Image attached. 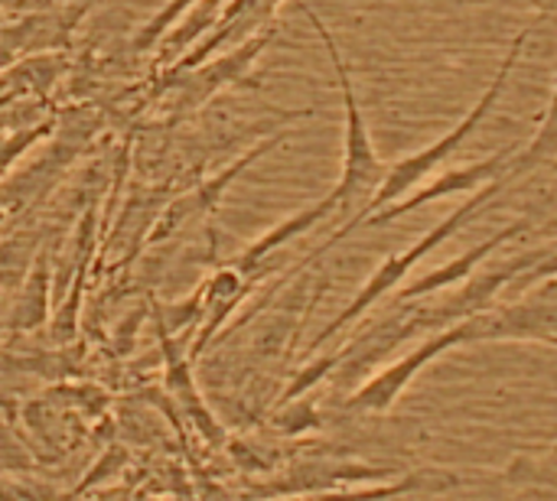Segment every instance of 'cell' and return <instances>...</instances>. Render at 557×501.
<instances>
[{
	"instance_id": "6da1fadb",
	"label": "cell",
	"mask_w": 557,
	"mask_h": 501,
	"mask_svg": "<svg viewBox=\"0 0 557 501\" xmlns=\"http://www.w3.org/2000/svg\"><path fill=\"white\" fill-rule=\"evenodd\" d=\"M529 36H532V29H522L516 39H512V46H509V52H506V59L499 62V68H496V75H493V82L486 85V91L480 95V101L473 104V111L454 127V130H447L441 140H434V143H428V147H421L418 153H411V156H405V160H398L395 166H388L385 170V176H382V183H379V189L372 192V199L352 215V218H346L317 251H310L307 254V261L304 264H310V261H317V258H323L330 248H336L343 238H349L356 228H362V222L372 215V212H379V209H385V205H392V202H398L405 192H411L414 186H421L431 173H437L450 156H457V150L473 137V130L486 121V114L493 111V104L499 101V95H503V88L509 85V78H512V72H516V65H519V59H522V49H525V42H529Z\"/></svg>"
},
{
	"instance_id": "7a4b0ae2",
	"label": "cell",
	"mask_w": 557,
	"mask_h": 501,
	"mask_svg": "<svg viewBox=\"0 0 557 501\" xmlns=\"http://www.w3.org/2000/svg\"><path fill=\"white\" fill-rule=\"evenodd\" d=\"M512 179L506 176V173H499V176H493L486 186H480V189H473V196L460 205V209H454L444 222H437L428 235H421L408 251H398V254H392V258H385L375 271H372V277L359 287V293L346 303V310L333 320V323H326L313 339H310V346H307V355H313L317 349H323L330 339H336L349 323H356V320H362L372 306H379L388 293H395L401 284H405V277L421 264V261H428L441 245H447L454 235H460L470 222H476L490 205H493V199L509 186Z\"/></svg>"
},
{
	"instance_id": "3957f363",
	"label": "cell",
	"mask_w": 557,
	"mask_h": 501,
	"mask_svg": "<svg viewBox=\"0 0 557 501\" xmlns=\"http://www.w3.org/2000/svg\"><path fill=\"white\" fill-rule=\"evenodd\" d=\"M310 26L317 29V36L323 39L326 52H330V62L336 68V85H339V95H343V111H346V124H343V173H339V183L333 186V199L339 205V215L352 218L369 199L372 192L379 189L382 176H385V163L375 150V140H372V130L366 124V114H362V104H359V95H356V85H352V75H349V65L336 46V36L330 33V26L310 10L304 7Z\"/></svg>"
},
{
	"instance_id": "277c9868",
	"label": "cell",
	"mask_w": 557,
	"mask_h": 501,
	"mask_svg": "<svg viewBox=\"0 0 557 501\" xmlns=\"http://www.w3.org/2000/svg\"><path fill=\"white\" fill-rule=\"evenodd\" d=\"M473 342H490V329H486V310L473 313L460 323H450L437 333H428L424 342L418 349H411L408 355L388 362L382 372H375L372 378H366L349 398H346V411H359V414H388L398 398L411 388V381L441 355H447L450 349L460 346H473Z\"/></svg>"
},
{
	"instance_id": "5b68a950",
	"label": "cell",
	"mask_w": 557,
	"mask_h": 501,
	"mask_svg": "<svg viewBox=\"0 0 557 501\" xmlns=\"http://www.w3.org/2000/svg\"><path fill=\"white\" fill-rule=\"evenodd\" d=\"M509 156H512V150H499V153H493V156H486L480 163H467V166H457V170L431 173L421 186H414V192L408 199L401 196L398 202L372 212L362 225H388V222H395V218H401V215H408V212H414V209H421L428 202H437V199H447V196H457V192H473V189L486 186L493 176H499L506 170Z\"/></svg>"
},
{
	"instance_id": "8992f818",
	"label": "cell",
	"mask_w": 557,
	"mask_h": 501,
	"mask_svg": "<svg viewBox=\"0 0 557 501\" xmlns=\"http://www.w3.org/2000/svg\"><path fill=\"white\" fill-rule=\"evenodd\" d=\"M274 39V23L245 36L242 42H232L228 52L215 55V59H206L202 65L189 68L193 72V101H206L212 98L215 91L222 88H232V85H248L245 78L251 75L258 55L268 49V42Z\"/></svg>"
},
{
	"instance_id": "52a82bcc",
	"label": "cell",
	"mask_w": 557,
	"mask_h": 501,
	"mask_svg": "<svg viewBox=\"0 0 557 501\" xmlns=\"http://www.w3.org/2000/svg\"><path fill=\"white\" fill-rule=\"evenodd\" d=\"M287 140V124L284 127H277V134L274 137H268V140H261L258 147H251L248 153H242L238 156V163H232L222 176H215V179H209V183H202L199 189H193L189 196H183V199H176L170 209H166V215H163V222L157 225V231H153V238L160 241V238H170V231L173 228H180V225H186L193 215H202V212H212V205L225 196V189L232 186V179H238L255 160H261L264 153H271L274 147H281Z\"/></svg>"
},
{
	"instance_id": "ba28073f",
	"label": "cell",
	"mask_w": 557,
	"mask_h": 501,
	"mask_svg": "<svg viewBox=\"0 0 557 501\" xmlns=\"http://www.w3.org/2000/svg\"><path fill=\"white\" fill-rule=\"evenodd\" d=\"M529 218H519V222H512V225H506L503 231H496L493 238H486L483 245H473L467 254H460L457 261H450V264H444V267H437V271H428V274H421L418 280H411V284H405L401 290H395V303H414V300H424V297H431V293H441V290H450V287H457V284H463L476 267H483L486 261H490V254L496 251V248H503L506 241H512V238H519L522 231H529Z\"/></svg>"
},
{
	"instance_id": "9c48e42d",
	"label": "cell",
	"mask_w": 557,
	"mask_h": 501,
	"mask_svg": "<svg viewBox=\"0 0 557 501\" xmlns=\"http://www.w3.org/2000/svg\"><path fill=\"white\" fill-rule=\"evenodd\" d=\"M486 329L490 342L496 339H539L545 342L548 336H557V300L542 290L529 300L506 303V306H490L486 310Z\"/></svg>"
},
{
	"instance_id": "30bf717a",
	"label": "cell",
	"mask_w": 557,
	"mask_h": 501,
	"mask_svg": "<svg viewBox=\"0 0 557 501\" xmlns=\"http://www.w3.org/2000/svg\"><path fill=\"white\" fill-rule=\"evenodd\" d=\"M333 212H339V205H336V199H333V192L330 196H323L320 202H313V205H307V209H300L297 215H290V218H284L281 225H274V228H268L261 238H255L238 258H235V271H242L245 277H258L261 274V264L277 251V248H284L287 241H294V238H300V235H307V231H313L320 222H326Z\"/></svg>"
},
{
	"instance_id": "8fae6325",
	"label": "cell",
	"mask_w": 557,
	"mask_h": 501,
	"mask_svg": "<svg viewBox=\"0 0 557 501\" xmlns=\"http://www.w3.org/2000/svg\"><path fill=\"white\" fill-rule=\"evenodd\" d=\"M160 355H163V365H166V388L180 398L183 411L193 417V424L199 427V434L206 440H219L222 437V427L215 424L212 411L202 404V394L193 381V372H189V359L180 352L176 339L166 333V326L160 323Z\"/></svg>"
},
{
	"instance_id": "7c38bea8",
	"label": "cell",
	"mask_w": 557,
	"mask_h": 501,
	"mask_svg": "<svg viewBox=\"0 0 557 501\" xmlns=\"http://www.w3.org/2000/svg\"><path fill=\"white\" fill-rule=\"evenodd\" d=\"M557 153V78H555V91H552V98H548V108H545V117H542V124H539V134L532 137V143L529 147H522V150H512V156H509V163H506V176L516 183V179H522L525 173H532L535 166H542L545 160H552Z\"/></svg>"
},
{
	"instance_id": "4fadbf2b",
	"label": "cell",
	"mask_w": 557,
	"mask_h": 501,
	"mask_svg": "<svg viewBox=\"0 0 557 501\" xmlns=\"http://www.w3.org/2000/svg\"><path fill=\"white\" fill-rule=\"evenodd\" d=\"M196 3H199V0H166V3L140 26V33L134 36V49H137V52H150V49H153V46H157V42H160V39H163V36H166L193 7H196Z\"/></svg>"
},
{
	"instance_id": "5bb4252c",
	"label": "cell",
	"mask_w": 557,
	"mask_h": 501,
	"mask_svg": "<svg viewBox=\"0 0 557 501\" xmlns=\"http://www.w3.org/2000/svg\"><path fill=\"white\" fill-rule=\"evenodd\" d=\"M62 3H69V7H75V10L82 13V7H78V3H85V7H88V3H95V0H62Z\"/></svg>"
},
{
	"instance_id": "9a60e30c",
	"label": "cell",
	"mask_w": 557,
	"mask_h": 501,
	"mask_svg": "<svg viewBox=\"0 0 557 501\" xmlns=\"http://www.w3.org/2000/svg\"><path fill=\"white\" fill-rule=\"evenodd\" d=\"M545 342H548V346H557V336H548Z\"/></svg>"
},
{
	"instance_id": "2e32d148",
	"label": "cell",
	"mask_w": 557,
	"mask_h": 501,
	"mask_svg": "<svg viewBox=\"0 0 557 501\" xmlns=\"http://www.w3.org/2000/svg\"><path fill=\"white\" fill-rule=\"evenodd\" d=\"M532 3H535V0H532Z\"/></svg>"
}]
</instances>
